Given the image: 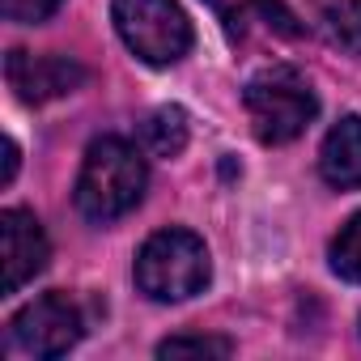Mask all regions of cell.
Segmentation results:
<instances>
[{"label": "cell", "instance_id": "6da1fadb", "mask_svg": "<svg viewBox=\"0 0 361 361\" xmlns=\"http://www.w3.org/2000/svg\"><path fill=\"white\" fill-rule=\"evenodd\" d=\"M145 183H149V170H145V157L119 140V136H102L85 149V161H81V178H77V209L90 217V221H115L123 213H132L145 196Z\"/></svg>", "mask_w": 361, "mask_h": 361}, {"label": "cell", "instance_id": "5bb4252c", "mask_svg": "<svg viewBox=\"0 0 361 361\" xmlns=\"http://www.w3.org/2000/svg\"><path fill=\"white\" fill-rule=\"evenodd\" d=\"M13 174H18V140L9 136L5 140V183H13Z\"/></svg>", "mask_w": 361, "mask_h": 361}, {"label": "cell", "instance_id": "30bf717a", "mask_svg": "<svg viewBox=\"0 0 361 361\" xmlns=\"http://www.w3.org/2000/svg\"><path fill=\"white\" fill-rule=\"evenodd\" d=\"M319 22L331 43L361 56V0H319Z\"/></svg>", "mask_w": 361, "mask_h": 361}, {"label": "cell", "instance_id": "7a4b0ae2", "mask_svg": "<svg viewBox=\"0 0 361 361\" xmlns=\"http://www.w3.org/2000/svg\"><path fill=\"white\" fill-rule=\"evenodd\" d=\"M213 276L209 251L192 230H157L136 255V285L153 302L196 298Z\"/></svg>", "mask_w": 361, "mask_h": 361}, {"label": "cell", "instance_id": "ba28073f", "mask_svg": "<svg viewBox=\"0 0 361 361\" xmlns=\"http://www.w3.org/2000/svg\"><path fill=\"white\" fill-rule=\"evenodd\" d=\"M319 174L340 192L361 188V119L357 115H344L327 132V140L319 149Z\"/></svg>", "mask_w": 361, "mask_h": 361}, {"label": "cell", "instance_id": "7c38bea8", "mask_svg": "<svg viewBox=\"0 0 361 361\" xmlns=\"http://www.w3.org/2000/svg\"><path fill=\"white\" fill-rule=\"evenodd\" d=\"M234 344L226 336H170L157 344V357H230Z\"/></svg>", "mask_w": 361, "mask_h": 361}, {"label": "cell", "instance_id": "5b68a950", "mask_svg": "<svg viewBox=\"0 0 361 361\" xmlns=\"http://www.w3.org/2000/svg\"><path fill=\"white\" fill-rule=\"evenodd\" d=\"M9 336L30 357H64L81 340V310L68 293H43L13 314Z\"/></svg>", "mask_w": 361, "mask_h": 361}, {"label": "cell", "instance_id": "8fae6325", "mask_svg": "<svg viewBox=\"0 0 361 361\" xmlns=\"http://www.w3.org/2000/svg\"><path fill=\"white\" fill-rule=\"evenodd\" d=\"M331 268L344 281L361 285V213L348 217V226L336 234V243H331Z\"/></svg>", "mask_w": 361, "mask_h": 361}, {"label": "cell", "instance_id": "52a82bcc", "mask_svg": "<svg viewBox=\"0 0 361 361\" xmlns=\"http://www.w3.org/2000/svg\"><path fill=\"white\" fill-rule=\"evenodd\" d=\"M5 77L18 90L22 102H51L73 94L85 81V68L68 56H30V51H9L5 60Z\"/></svg>", "mask_w": 361, "mask_h": 361}, {"label": "cell", "instance_id": "277c9868", "mask_svg": "<svg viewBox=\"0 0 361 361\" xmlns=\"http://www.w3.org/2000/svg\"><path fill=\"white\" fill-rule=\"evenodd\" d=\"M115 30L132 56L145 64H178L192 51V22L174 0H115L111 5Z\"/></svg>", "mask_w": 361, "mask_h": 361}, {"label": "cell", "instance_id": "9c48e42d", "mask_svg": "<svg viewBox=\"0 0 361 361\" xmlns=\"http://www.w3.org/2000/svg\"><path fill=\"white\" fill-rule=\"evenodd\" d=\"M188 111L183 106H157L145 123H140V149L149 157H178L188 149Z\"/></svg>", "mask_w": 361, "mask_h": 361}, {"label": "cell", "instance_id": "8992f818", "mask_svg": "<svg viewBox=\"0 0 361 361\" xmlns=\"http://www.w3.org/2000/svg\"><path fill=\"white\" fill-rule=\"evenodd\" d=\"M47 259H51V247H47V234L35 213H26V209L0 213V264H5L0 289L18 293L26 281H35L47 268Z\"/></svg>", "mask_w": 361, "mask_h": 361}, {"label": "cell", "instance_id": "4fadbf2b", "mask_svg": "<svg viewBox=\"0 0 361 361\" xmlns=\"http://www.w3.org/2000/svg\"><path fill=\"white\" fill-rule=\"evenodd\" d=\"M64 0H0L9 22H22V26H35V22H47Z\"/></svg>", "mask_w": 361, "mask_h": 361}, {"label": "cell", "instance_id": "3957f363", "mask_svg": "<svg viewBox=\"0 0 361 361\" xmlns=\"http://www.w3.org/2000/svg\"><path fill=\"white\" fill-rule=\"evenodd\" d=\"M247 111H251V128L264 145H289L319 115V98L298 68L276 64L247 81Z\"/></svg>", "mask_w": 361, "mask_h": 361}]
</instances>
